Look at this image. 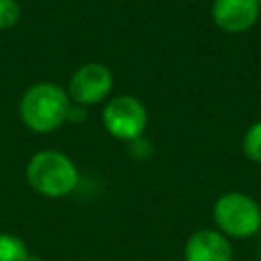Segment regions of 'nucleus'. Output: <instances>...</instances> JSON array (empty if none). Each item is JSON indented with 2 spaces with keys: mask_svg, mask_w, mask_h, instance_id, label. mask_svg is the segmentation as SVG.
Wrapping results in <instances>:
<instances>
[{
  "mask_svg": "<svg viewBox=\"0 0 261 261\" xmlns=\"http://www.w3.org/2000/svg\"><path fill=\"white\" fill-rule=\"evenodd\" d=\"M29 186L45 198H63L77 188L80 173L75 163L59 151H39L27 163Z\"/></svg>",
  "mask_w": 261,
  "mask_h": 261,
  "instance_id": "nucleus-2",
  "label": "nucleus"
},
{
  "mask_svg": "<svg viewBox=\"0 0 261 261\" xmlns=\"http://www.w3.org/2000/svg\"><path fill=\"white\" fill-rule=\"evenodd\" d=\"M112 71L102 63L82 65L69 80V100L75 104H96L112 90Z\"/></svg>",
  "mask_w": 261,
  "mask_h": 261,
  "instance_id": "nucleus-5",
  "label": "nucleus"
},
{
  "mask_svg": "<svg viewBox=\"0 0 261 261\" xmlns=\"http://www.w3.org/2000/svg\"><path fill=\"white\" fill-rule=\"evenodd\" d=\"M71 110V100L65 90L51 82L31 86L20 100L22 122L35 133H51L59 128Z\"/></svg>",
  "mask_w": 261,
  "mask_h": 261,
  "instance_id": "nucleus-1",
  "label": "nucleus"
},
{
  "mask_svg": "<svg viewBox=\"0 0 261 261\" xmlns=\"http://www.w3.org/2000/svg\"><path fill=\"white\" fill-rule=\"evenodd\" d=\"M102 120H104L106 130L114 139L137 141L147 128L149 114H147L145 104L139 98L122 94V96H114L106 104L102 112Z\"/></svg>",
  "mask_w": 261,
  "mask_h": 261,
  "instance_id": "nucleus-4",
  "label": "nucleus"
},
{
  "mask_svg": "<svg viewBox=\"0 0 261 261\" xmlns=\"http://www.w3.org/2000/svg\"><path fill=\"white\" fill-rule=\"evenodd\" d=\"M184 261H232V245L216 228H202L188 237Z\"/></svg>",
  "mask_w": 261,
  "mask_h": 261,
  "instance_id": "nucleus-7",
  "label": "nucleus"
},
{
  "mask_svg": "<svg viewBox=\"0 0 261 261\" xmlns=\"http://www.w3.org/2000/svg\"><path fill=\"white\" fill-rule=\"evenodd\" d=\"M212 218L226 239H249L261 228V206L249 194L226 192L214 202Z\"/></svg>",
  "mask_w": 261,
  "mask_h": 261,
  "instance_id": "nucleus-3",
  "label": "nucleus"
},
{
  "mask_svg": "<svg viewBox=\"0 0 261 261\" xmlns=\"http://www.w3.org/2000/svg\"><path fill=\"white\" fill-rule=\"evenodd\" d=\"M0 261H31L27 243L10 232H0Z\"/></svg>",
  "mask_w": 261,
  "mask_h": 261,
  "instance_id": "nucleus-8",
  "label": "nucleus"
},
{
  "mask_svg": "<svg viewBox=\"0 0 261 261\" xmlns=\"http://www.w3.org/2000/svg\"><path fill=\"white\" fill-rule=\"evenodd\" d=\"M20 18V6L16 0H0V29H10Z\"/></svg>",
  "mask_w": 261,
  "mask_h": 261,
  "instance_id": "nucleus-10",
  "label": "nucleus"
},
{
  "mask_svg": "<svg viewBox=\"0 0 261 261\" xmlns=\"http://www.w3.org/2000/svg\"><path fill=\"white\" fill-rule=\"evenodd\" d=\"M243 153L249 161L261 163V120L253 122L243 135Z\"/></svg>",
  "mask_w": 261,
  "mask_h": 261,
  "instance_id": "nucleus-9",
  "label": "nucleus"
},
{
  "mask_svg": "<svg viewBox=\"0 0 261 261\" xmlns=\"http://www.w3.org/2000/svg\"><path fill=\"white\" fill-rule=\"evenodd\" d=\"M210 12L218 29L226 33H245L259 20L261 4L259 0H214Z\"/></svg>",
  "mask_w": 261,
  "mask_h": 261,
  "instance_id": "nucleus-6",
  "label": "nucleus"
},
{
  "mask_svg": "<svg viewBox=\"0 0 261 261\" xmlns=\"http://www.w3.org/2000/svg\"><path fill=\"white\" fill-rule=\"evenodd\" d=\"M259 4H261V0H259Z\"/></svg>",
  "mask_w": 261,
  "mask_h": 261,
  "instance_id": "nucleus-11",
  "label": "nucleus"
}]
</instances>
